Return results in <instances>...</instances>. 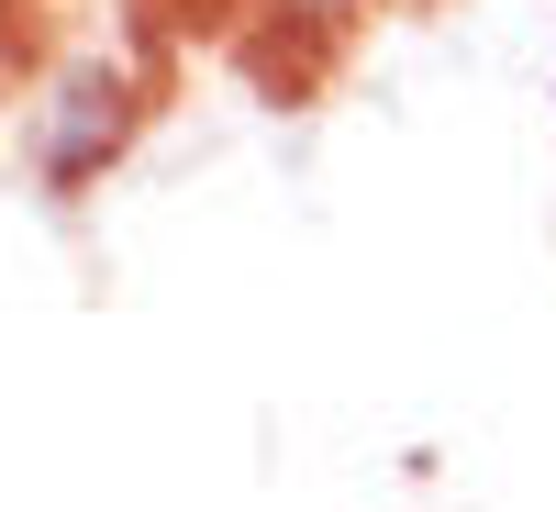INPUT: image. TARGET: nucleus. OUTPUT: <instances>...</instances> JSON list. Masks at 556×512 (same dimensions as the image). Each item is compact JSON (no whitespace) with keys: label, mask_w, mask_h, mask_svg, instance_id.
<instances>
[{"label":"nucleus","mask_w":556,"mask_h":512,"mask_svg":"<svg viewBox=\"0 0 556 512\" xmlns=\"http://www.w3.org/2000/svg\"><path fill=\"white\" fill-rule=\"evenodd\" d=\"M134 123H146V78L123 57H101V45H67V57L34 78V101H23V157H34L45 190L67 201L134 146Z\"/></svg>","instance_id":"nucleus-1"},{"label":"nucleus","mask_w":556,"mask_h":512,"mask_svg":"<svg viewBox=\"0 0 556 512\" xmlns=\"http://www.w3.org/2000/svg\"><path fill=\"white\" fill-rule=\"evenodd\" d=\"M267 12H278V23H312V34H334V23H356V12H367V0H267Z\"/></svg>","instance_id":"nucleus-2"}]
</instances>
